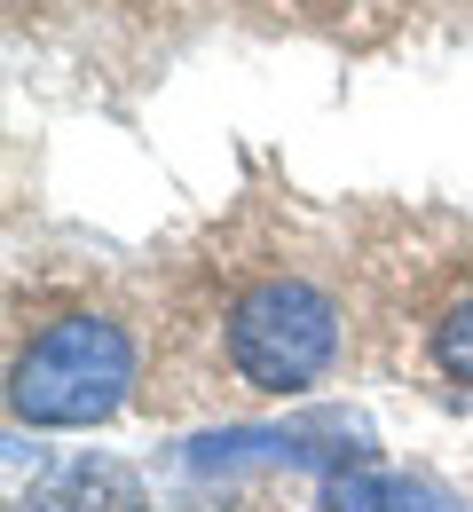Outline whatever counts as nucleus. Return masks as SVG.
<instances>
[{
    "label": "nucleus",
    "instance_id": "nucleus-2",
    "mask_svg": "<svg viewBox=\"0 0 473 512\" xmlns=\"http://www.w3.org/2000/svg\"><path fill=\"white\" fill-rule=\"evenodd\" d=\"M221 347L253 394H300L339 363V308L308 276H261L229 300Z\"/></svg>",
    "mask_w": 473,
    "mask_h": 512
},
{
    "label": "nucleus",
    "instance_id": "nucleus-5",
    "mask_svg": "<svg viewBox=\"0 0 473 512\" xmlns=\"http://www.w3.org/2000/svg\"><path fill=\"white\" fill-rule=\"evenodd\" d=\"M434 363H442V379L473 386V292H458V300L434 316Z\"/></svg>",
    "mask_w": 473,
    "mask_h": 512
},
{
    "label": "nucleus",
    "instance_id": "nucleus-3",
    "mask_svg": "<svg viewBox=\"0 0 473 512\" xmlns=\"http://www.w3.org/2000/svg\"><path fill=\"white\" fill-rule=\"evenodd\" d=\"M32 512H150V497H142V481L127 465H95V457H87V465H71Z\"/></svg>",
    "mask_w": 473,
    "mask_h": 512
},
{
    "label": "nucleus",
    "instance_id": "nucleus-1",
    "mask_svg": "<svg viewBox=\"0 0 473 512\" xmlns=\"http://www.w3.org/2000/svg\"><path fill=\"white\" fill-rule=\"evenodd\" d=\"M135 386V339L111 316H64L40 339L16 347L8 371V410L24 426H103Z\"/></svg>",
    "mask_w": 473,
    "mask_h": 512
},
{
    "label": "nucleus",
    "instance_id": "nucleus-4",
    "mask_svg": "<svg viewBox=\"0 0 473 512\" xmlns=\"http://www.w3.org/2000/svg\"><path fill=\"white\" fill-rule=\"evenodd\" d=\"M324 512H450V497L410 473H339L324 489Z\"/></svg>",
    "mask_w": 473,
    "mask_h": 512
}]
</instances>
